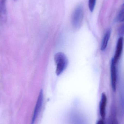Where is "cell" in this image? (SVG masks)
Returning <instances> with one entry per match:
<instances>
[{
    "label": "cell",
    "instance_id": "obj_10",
    "mask_svg": "<svg viewBox=\"0 0 124 124\" xmlns=\"http://www.w3.org/2000/svg\"><path fill=\"white\" fill-rule=\"evenodd\" d=\"M117 21L119 22H122L124 21V9L119 12L117 17Z\"/></svg>",
    "mask_w": 124,
    "mask_h": 124
},
{
    "label": "cell",
    "instance_id": "obj_5",
    "mask_svg": "<svg viewBox=\"0 0 124 124\" xmlns=\"http://www.w3.org/2000/svg\"><path fill=\"white\" fill-rule=\"evenodd\" d=\"M116 63L111 60L110 66L111 78L112 89L114 92L116 90L117 84V68Z\"/></svg>",
    "mask_w": 124,
    "mask_h": 124
},
{
    "label": "cell",
    "instance_id": "obj_7",
    "mask_svg": "<svg viewBox=\"0 0 124 124\" xmlns=\"http://www.w3.org/2000/svg\"><path fill=\"white\" fill-rule=\"evenodd\" d=\"M7 16L6 0H0V20L5 22L7 20Z\"/></svg>",
    "mask_w": 124,
    "mask_h": 124
},
{
    "label": "cell",
    "instance_id": "obj_14",
    "mask_svg": "<svg viewBox=\"0 0 124 124\" xmlns=\"http://www.w3.org/2000/svg\"><path fill=\"white\" fill-rule=\"evenodd\" d=\"M123 6L124 7V4H123Z\"/></svg>",
    "mask_w": 124,
    "mask_h": 124
},
{
    "label": "cell",
    "instance_id": "obj_2",
    "mask_svg": "<svg viewBox=\"0 0 124 124\" xmlns=\"http://www.w3.org/2000/svg\"><path fill=\"white\" fill-rule=\"evenodd\" d=\"M84 14V9L81 6L77 7L74 10L72 15V23L73 26L75 28H79L81 26Z\"/></svg>",
    "mask_w": 124,
    "mask_h": 124
},
{
    "label": "cell",
    "instance_id": "obj_1",
    "mask_svg": "<svg viewBox=\"0 0 124 124\" xmlns=\"http://www.w3.org/2000/svg\"><path fill=\"white\" fill-rule=\"evenodd\" d=\"M54 60L56 63V73L57 76L65 70L68 64V60L65 54L62 52L57 53L54 56Z\"/></svg>",
    "mask_w": 124,
    "mask_h": 124
},
{
    "label": "cell",
    "instance_id": "obj_11",
    "mask_svg": "<svg viewBox=\"0 0 124 124\" xmlns=\"http://www.w3.org/2000/svg\"><path fill=\"white\" fill-rule=\"evenodd\" d=\"M119 33L121 35H124V24L122 25L119 29Z\"/></svg>",
    "mask_w": 124,
    "mask_h": 124
},
{
    "label": "cell",
    "instance_id": "obj_4",
    "mask_svg": "<svg viewBox=\"0 0 124 124\" xmlns=\"http://www.w3.org/2000/svg\"><path fill=\"white\" fill-rule=\"evenodd\" d=\"M124 38L122 36H121L118 39L116 44V49L115 52L114 57L112 59V60L116 64L121 56L124 48Z\"/></svg>",
    "mask_w": 124,
    "mask_h": 124
},
{
    "label": "cell",
    "instance_id": "obj_3",
    "mask_svg": "<svg viewBox=\"0 0 124 124\" xmlns=\"http://www.w3.org/2000/svg\"><path fill=\"white\" fill-rule=\"evenodd\" d=\"M44 95L43 90H41L39 93L38 100L34 108V111L31 120V124H34L40 112L43 102Z\"/></svg>",
    "mask_w": 124,
    "mask_h": 124
},
{
    "label": "cell",
    "instance_id": "obj_8",
    "mask_svg": "<svg viewBox=\"0 0 124 124\" xmlns=\"http://www.w3.org/2000/svg\"><path fill=\"white\" fill-rule=\"evenodd\" d=\"M111 34V30L108 29L106 32L101 43V49L102 51H104L106 49L108 44V41L110 39Z\"/></svg>",
    "mask_w": 124,
    "mask_h": 124
},
{
    "label": "cell",
    "instance_id": "obj_6",
    "mask_svg": "<svg viewBox=\"0 0 124 124\" xmlns=\"http://www.w3.org/2000/svg\"><path fill=\"white\" fill-rule=\"evenodd\" d=\"M107 97L105 93H102L100 101L99 111L101 116L102 119H104L106 116V106L107 104Z\"/></svg>",
    "mask_w": 124,
    "mask_h": 124
},
{
    "label": "cell",
    "instance_id": "obj_9",
    "mask_svg": "<svg viewBox=\"0 0 124 124\" xmlns=\"http://www.w3.org/2000/svg\"><path fill=\"white\" fill-rule=\"evenodd\" d=\"M96 0H89V7L90 10L91 12H93L95 4H96Z\"/></svg>",
    "mask_w": 124,
    "mask_h": 124
},
{
    "label": "cell",
    "instance_id": "obj_12",
    "mask_svg": "<svg viewBox=\"0 0 124 124\" xmlns=\"http://www.w3.org/2000/svg\"><path fill=\"white\" fill-rule=\"evenodd\" d=\"M110 124H119L118 120L116 118H113L111 120Z\"/></svg>",
    "mask_w": 124,
    "mask_h": 124
},
{
    "label": "cell",
    "instance_id": "obj_15",
    "mask_svg": "<svg viewBox=\"0 0 124 124\" xmlns=\"http://www.w3.org/2000/svg\"></svg>",
    "mask_w": 124,
    "mask_h": 124
},
{
    "label": "cell",
    "instance_id": "obj_13",
    "mask_svg": "<svg viewBox=\"0 0 124 124\" xmlns=\"http://www.w3.org/2000/svg\"><path fill=\"white\" fill-rule=\"evenodd\" d=\"M96 124H105L103 121V119H101L98 120Z\"/></svg>",
    "mask_w": 124,
    "mask_h": 124
}]
</instances>
